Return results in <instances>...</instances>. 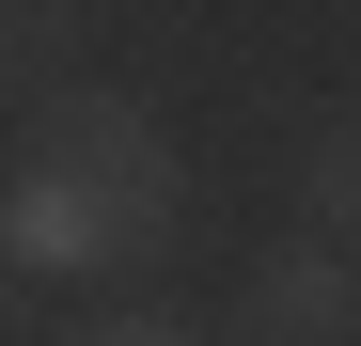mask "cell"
<instances>
[{
	"label": "cell",
	"instance_id": "obj_4",
	"mask_svg": "<svg viewBox=\"0 0 361 346\" xmlns=\"http://www.w3.org/2000/svg\"><path fill=\"white\" fill-rule=\"evenodd\" d=\"M63 346H204V330H173V315H94V330H63Z\"/></svg>",
	"mask_w": 361,
	"mask_h": 346
},
{
	"label": "cell",
	"instance_id": "obj_1",
	"mask_svg": "<svg viewBox=\"0 0 361 346\" xmlns=\"http://www.w3.org/2000/svg\"><path fill=\"white\" fill-rule=\"evenodd\" d=\"M0 252L16 283H126L173 252V142L142 95H94L63 79L32 110V157L0 173Z\"/></svg>",
	"mask_w": 361,
	"mask_h": 346
},
{
	"label": "cell",
	"instance_id": "obj_2",
	"mask_svg": "<svg viewBox=\"0 0 361 346\" xmlns=\"http://www.w3.org/2000/svg\"><path fill=\"white\" fill-rule=\"evenodd\" d=\"M235 330H252V346H345V330H361V252H345V237H283V252H252Z\"/></svg>",
	"mask_w": 361,
	"mask_h": 346
},
{
	"label": "cell",
	"instance_id": "obj_6",
	"mask_svg": "<svg viewBox=\"0 0 361 346\" xmlns=\"http://www.w3.org/2000/svg\"><path fill=\"white\" fill-rule=\"evenodd\" d=\"M0 315H16V252H0Z\"/></svg>",
	"mask_w": 361,
	"mask_h": 346
},
{
	"label": "cell",
	"instance_id": "obj_5",
	"mask_svg": "<svg viewBox=\"0 0 361 346\" xmlns=\"http://www.w3.org/2000/svg\"><path fill=\"white\" fill-rule=\"evenodd\" d=\"M47 32H63V16H0V95L32 79V47H47Z\"/></svg>",
	"mask_w": 361,
	"mask_h": 346
},
{
	"label": "cell",
	"instance_id": "obj_3",
	"mask_svg": "<svg viewBox=\"0 0 361 346\" xmlns=\"http://www.w3.org/2000/svg\"><path fill=\"white\" fill-rule=\"evenodd\" d=\"M298 189H314V237H345V252H361V110H330V126H314Z\"/></svg>",
	"mask_w": 361,
	"mask_h": 346
}]
</instances>
